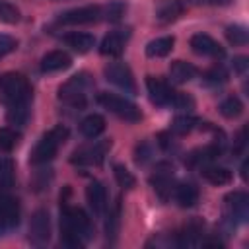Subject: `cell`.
<instances>
[{
	"label": "cell",
	"instance_id": "obj_1",
	"mask_svg": "<svg viewBox=\"0 0 249 249\" xmlns=\"http://www.w3.org/2000/svg\"><path fill=\"white\" fill-rule=\"evenodd\" d=\"M93 237L91 220L82 208L70 206L66 198L60 196V239L66 247L80 249Z\"/></svg>",
	"mask_w": 249,
	"mask_h": 249
},
{
	"label": "cell",
	"instance_id": "obj_2",
	"mask_svg": "<svg viewBox=\"0 0 249 249\" xmlns=\"http://www.w3.org/2000/svg\"><path fill=\"white\" fill-rule=\"evenodd\" d=\"M31 97H33V89L23 74L6 72L0 76V99L6 107L29 105Z\"/></svg>",
	"mask_w": 249,
	"mask_h": 249
},
{
	"label": "cell",
	"instance_id": "obj_3",
	"mask_svg": "<svg viewBox=\"0 0 249 249\" xmlns=\"http://www.w3.org/2000/svg\"><path fill=\"white\" fill-rule=\"evenodd\" d=\"M66 138H68V128H66L64 124L53 126L49 132H45V134L39 138V142H37L35 148L31 150L29 161L35 163V165H41V163L51 161V160L56 156L58 148L66 142Z\"/></svg>",
	"mask_w": 249,
	"mask_h": 249
},
{
	"label": "cell",
	"instance_id": "obj_4",
	"mask_svg": "<svg viewBox=\"0 0 249 249\" xmlns=\"http://www.w3.org/2000/svg\"><path fill=\"white\" fill-rule=\"evenodd\" d=\"M91 86V80L86 72H80L76 76H72L70 80H66L60 88H58V99L74 109H84L86 105V97H88V88Z\"/></svg>",
	"mask_w": 249,
	"mask_h": 249
},
{
	"label": "cell",
	"instance_id": "obj_5",
	"mask_svg": "<svg viewBox=\"0 0 249 249\" xmlns=\"http://www.w3.org/2000/svg\"><path fill=\"white\" fill-rule=\"evenodd\" d=\"M97 103H99L103 109H107L109 113H113V115H117L119 119H123V121L136 123V121L142 119L140 109H138L132 101H128V99H124V97H121V95H117V93L101 91V93L97 95Z\"/></svg>",
	"mask_w": 249,
	"mask_h": 249
},
{
	"label": "cell",
	"instance_id": "obj_6",
	"mask_svg": "<svg viewBox=\"0 0 249 249\" xmlns=\"http://www.w3.org/2000/svg\"><path fill=\"white\" fill-rule=\"evenodd\" d=\"M224 206H226V220L231 224V228H235L237 224L247 222V218H249V196H247V193L233 191V193L226 195Z\"/></svg>",
	"mask_w": 249,
	"mask_h": 249
},
{
	"label": "cell",
	"instance_id": "obj_7",
	"mask_svg": "<svg viewBox=\"0 0 249 249\" xmlns=\"http://www.w3.org/2000/svg\"><path fill=\"white\" fill-rule=\"evenodd\" d=\"M103 74H105V80L113 86H117L119 89H123L124 93H130V95H136V82H134V76L130 72V68L123 62H109L105 68H103Z\"/></svg>",
	"mask_w": 249,
	"mask_h": 249
},
{
	"label": "cell",
	"instance_id": "obj_8",
	"mask_svg": "<svg viewBox=\"0 0 249 249\" xmlns=\"http://www.w3.org/2000/svg\"><path fill=\"white\" fill-rule=\"evenodd\" d=\"M111 148V142L109 140H99L95 144H89V146H84L80 150H76L70 158L72 163H78V165H99L107 152Z\"/></svg>",
	"mask_w": 249,
	"mask_h": 249
},
{
	"label": "cell",
	"instance_id": "obj_9",
	"mask_svg": "<svg viewBox=\"0 0 249 249\" xmlns=\"http://www.w3.org/2000/svg\"><path fill=\"white\" fill-rule=\"evenodd\" d=\"M101 18V6H82V8H74L68 10L64 14L58 16V23L64 25H84V23H93Z\"/></svg>",
	"mask_w": 249,
	"mask_h": 249
},
{
	"label": "cell",
	"instance_id": "obj_10",
	"mask_svg": "<svg viewBox=\"0 0 249 249\" xmlns=\"http://www.w3.org/2000/svg\"><path fill=\"white\" fill-rule=\"evenodd\" d=\"M146 88H148V93H150V101L160 105V107H169L173 105V99H175V93L171 89V86L161 80V78H156V76H148L146 78Z\"/></svg>",
	"mask_w": 249,
	"mask_h": 249
},
{
	"label": "cell",
	"instance_id": "obj_11",
	"mask_svg": "<svg viewBox=\"0 0 249 249\" xmlns=\"http://www.w3.org/2000/svg\"><path fill=\"white\" fill-rule=\"evenodd\" d=\"M150 183H152L154 191L160 195V198L161 200H167L169 195H171V191L175 189L173 187V167L169 163H165V161L158 163L156 169H154V173H152V177H150Z\"/></svg>",
	"mask_w": 249,
	"mask_h": 249
},
{
	"label": "cell",
	"instance_id": "obj_12",
	"mask_svg": "<svg viewBox=\"0 0 249 249\" xmlns=\"http://www.w3.org/2000/svg\"><path fill=\"white\" fill-rule=\"evenodd\" d=\"M29 239L35 245H45L51 239V218L47 210H35L29 222Z\"/></svg>",
	"mask_w": 249,
	"mask_h": 249
},
{
	"label": "cell",
	"instance_id": "obj_13",
	"mask_svg": "<svg viewBox=\"0 0 249 249\" xmlns=\"http://www.w3.org/2000/svg\"><path fill=\"white\" fill-rule=\"evenodd\" d=\"M130 37V29H115V31H109L101 45H99V53L101 54H109V56H119L123 51H124V45Z\"/></svg>",
	"mask_w": 249,
	"mask_h": 249
},
{
	"label": "cell",
	"instance_id": "obj_14",
	"mask_svg": "<svg viewBox=\"0 0 249 249\" xmlns=\"http://www.w3.org/2000/svg\"><path fill=\"white\" fill-rule=\"evenodd\" d=\"M191 49L196 53V54H202V56H210V58H224V47L214 41L210 35H204V33H196L191 37Z\"/></svg>",
	"mask_w": 249,
	"mask_h": 249
},
{
	"label": "cell",
	"instance_id": "obj_15",
	"mask_svg": "<svg viewBox=\"0 0 249 249\" xmlns=\"http://www.w3.org/2000/svg\"><path fill=\"white\" fill-rule=\"evenodd\" d=\"M19 222V204L8 195H0V230H12Z\"/></svg>",
	"mask_w": 249,
	"mask_h": 249
},
{
	"label": "cell",
	"instance_id": "obj_16",
	"mask_svg": "<svg viewBox=\"0 0 249 249\" xmlns=\"http://www.w3.org/2000/svg\"><path fill=\"white\" fill-rule=\"evenodd\" d=\"M185 10H187L185 0H160L156 4V19L160 23H169L175 21Z\"/></svg>",
	"mask_w": 249,
	"mask_h": 249
},
{
	"label": "cell",
	"instance_id": "obj_17",
	"mask_svg": "<svg viewBox=\"0 0 249 249\" xmlns=\"http://www.w3.org/2000/svg\"><path fill=\"white\" fill-rule=\"evenodd\" d=\"M88 204L93 212V216H101L107 210V191L99 181H91L86 189Z\"/></svg>",
	"mask_w": 249,
	"mask_h": 249
},
{
	"label": "cell",
	"instance_id": "obj_18",
	"mask_svg": "<svg viewBox=\"0 0 249 249\" xmlns=\"http://www.w3.org/2000/svg\"><path fill=\"white\" fill-rule=\"evenodd\" d=\"M70 64H72V58H70V54L64 53V51H51V53H47V54L41 58V70H43L45 74L66 70Z\"/></svg>",
	"mask_w": 249,
	"mask_h": 249
},
{
	"label": "cell",
	"instance_id": "obj_19",
	"mask_svg": "<svg viewBox=\"0 0 249 249\" xmlns=\"http://www.w3.org/2000/svg\"><path fill=\"white\" fill-rule=\"evenodd\" d=\"M220 152H222V142H220V144L214 142V144H208V146H204V148H198V150L191 152V154L187 156L185 163L191 165V167H202V165H206L208 161H212L214 158H218Z\"/></svg>",
	"mask_w": 249,
	"mask_h": 249
},
{
	"label": "cell",
	"instance_id": "obj_20",
	"mask_svg": "<svg viewBox=\"0 0 249 249\" xmlns=\"http://www.w3.org/2000/svg\"><path fill=\"white\" fill-rule=\"evenodd\" d=\"M196 76V68L191 64V62H185V60H175L171 62L169 66V78L173 84H185L189 80H193Z\"/></svg>",
	"mask_w": 249,
	"mask_h": 249
},
{
	"label": "cell",
	"instance_id": "obj_21",
	"mask_svg": "<svg viewBox=\"0 0 249 249\" xmlns=\"http://www.w3.org/2000/svg\"><path fill=\"white\" fill-rule=\"evenodd\" d=\"M173 195H175V200L181 208H191L196 204L198 200V189L193 185V183H181L173 189Z\"/></svg>",
	"mask_w": 249,
	"mask_h": 249
},
{
	"label": "cell",
	"instance_id": "obj_22",
	"mask_svg": "<svg viewBox=\"0 0 249 249\" xmlns=\"http://www.w3.org/2000/svg\"><path fill=\"white\" fill-rule=\"evenodd\" d=\"M200 175L212 185H228L231 181V171L228 167H220V165H202Z\"/></svg>",
	"mask_w": 249,
	"mask_h": 249
},
{
	"label": "cell",
	"instance_id": "obj_23",
	"mask_svg": "<svg viewBox=\"0 0 249 249\" xmlns=\"http://www.w3.org/2000/svg\"><path fill=\"white\" fill-rule=\"evenodd\" d=\"M173 43H175V39H173L171 35H163V37L152 39V41L146 45V54H148L150 58L165 56V54H169V53H171Z\"/></svg>",
	"mask_w": 249,
	"mask_h": 249
},
{
	"label": "cell",
	"instance_id": "obj_24",
	"mask_svg": "<svg viewBox=\"0 0 249 249\" xmlns=\"http://www.w3.org/2000/svg\"><path fill=\"white\" fill-rule=\"evenodd\" d=\"M64 43L68 45V47H72L76 53H88V51H91L93 49V45H95V39H93V35H89V33H68V35H64Z\"/></svg>",
	"mask_w": 249,
	"mask_h": 249
},
{
	"label": "cell",
	"instance_id": "obj_25",
	"mask_svg": "<svg viewBox=\"0 0 249 249\" xmlns=\"http://www.w3.org/2000/svg\"><path fill=\"white\" fill-rule=\"evenodd\" d=\"M105 130V119L101 115H88L82 123H80V132L86 138H95Z\"/></svg>",
	"mask_w": 249,
	"mask_h": 249
},
{
	"label": "cell",
	"instance_id": "obj_26",
	"mask_svg": "<svg viewBox=\"0 0 249 249\" xmlns=\"http://www.w3.org/2000/svg\"><path fill=\"white\" fill-rule=\"evenodd\" d=\"M218 111H220V115L226 117V119H235V117H239V115L243 113V103H241L239 97L230 95V97H226V99L218 105Z\"/></svg>",
	"mask_w": 249,
	"mask_h": 249
},
{
	"label": "cell",
	"instance_id": "obj_27",
	"mask_svg": "<svg viewBox=\"0 0 249 249\" xmlns=\"http://www.w3.org/2000/svg\"><path fill=\"white\" fill-rule=\"evenodd\" d=\"M16 181V171H14V161L10 158H0V191H8L14 187Z\"/></svg>",
	"mask_w": 249,
	"mask_h": 249
},
{
	"label": "cell",
	"instance_id": "obj_28",
	"mask_svg": "<svg viewBox=\"0 0 249 249\" xmlns=\"http://www.w3.org/2000/svg\"><path fill=\"white\" fill-rule=\"evenodd\" d=\"M21 140V134L10 126L0 128V152H12Z\"/></svg>",
	"mask_w": 249,
	"mask_h": 249
},
{
	"label": "cell",
	"instance_id": "obj_29",
	"mask_svg": "<svg viewBox=\"0 0 249 249\" xmlns=\"http://www.w3.org/2000/svg\"><path fill=\"white\" fill-rule=\"evenodd\" d=\"M126 12V4L121 2V0H111L107 6L101 8V16L109 21H119Z\"/></svg>",
	"mask_w": 249,
	"mask_h": 249
},
{
	"label": "cell",
	"instance_id": "obj_30",
	"mask_svg": "<svg viewBox=\"0 0 249 249\" xmlns=\"http://www.w3.org/2000/svg\"><path fill=\"white\" fill-rule=\"evenodd\" d=\"M196 124H198V119H195V117H191V115H179V117L173 119L171 130H173L175 134H187V132H191Z\"/></svg>",
	"mask_w": 249,
	"mask_h": 249
},
{
	"label": "cell",
	"instance_id": "obj_31",
	"mask_svg": "<svg viewBox=\"0 0 249 249\" xmlns=\"http://www.w3.org/2000/svg\"><path fill=\"white\" fill-rule=\"evenodd\" d=\"M226 37H228V41L231 45H237V47H243L249 41V33H247V29L243 25H230L226 29Z\"/></svg>",
	"mask_w": 249,
	"mask_h": 249
},
{
	"label": "cell",
	"instance_id": "obj_32",
	"mask_svg": "<svg viewBox=\"0 0 249 249\" xmlns=\"http://www.w3.org/2000/svg\"><path fill=\"white\" fill-rule=\"evenodd\" d=\"M6 117L12 124H25V121L29 119V105H12L8 107Z\"/></svg>",
	"mask_w": 249,
	"mask_h": 249
},
{
	"label": "cell",
	"instance_id": "obj_33",
	"mask_svg": "<svg viewBox=\"0 0 249 249\" xmlns=\"http://www.w3.org/2000/svg\"><path fill=\"white\" fill-rule=\"evenodd\" d=\"M113 173H115V179H117V183L123 187V189H132L134 187V183H136V179H134V175L124 167V165H121V163H117V165H113Z\"/></svg>",
	"mask_w": 249,
	"mask_h": 249
},
{
	"label": "cell",
	"instance_id": "obj_34",
	"mask_svg": "<svg viewBox=\"0 0 249 249\" xmlns=\"http://www.w3.org/2000/svg\"><path fill=\"white\" fill-rule=\"evenodd\" d=\"M0 21H4V23L19 21V10L8 0H0Z\"/></svg>",
	"mask_w": 249,
	"mask_h": 249
},
{
	"label": "cell",
	"instance_id": "obj_35",
	"mask_svg": "<svg viewBox=\"0 0 249 249\" xmlns=\"http://www.w3.org/2000/svg\"><path fill=\"white\" fill-rule=\"evenodd\" d=\"M121 200H117V204L113 206V210H109L107 214V224H105V231H107V239L117 235V228H119V216H121Z\"/></svg>",
	"mask_w": 249,
	"mask_h": 249
},
{
	"label": "cell",
	"instance_id": "obj_36",
	"mask_svg": "<svg viewBox=\"0 0 249 249\" xmlns=\"http://www.w3.org/2000/svg\"><path fill=\"white\" fill-rule=\"evenodd\" d=\"M152 160V146L148 144V142H140L138 146H136V150H134V161L138 163V165H144L146 161H150Z\"/></svg>",
	"mask_w": 249,
	"mask_h": 249
},
{
	"label": "cell",
	"instance_id": "obj_37",
	"mask_svg": "<svg viewBox=\"0 0 249 249\" xmlns=\"http://www.w3.org/2000/svg\"><path fill=\"white\" fill-rule=\"evenodd\" d=\"M16 47H18V41L14 37H10L6 33H0V58L10 54L12 51H16Z\"/></svg>",
	"mask_w": 249,
	"mask_h": 249
},
{
	"label": "cell",
	"instance_id": "obj_38",
	"mask_svg": "<svg viewBox=\"0 0 249 249\" xmlns=\"http://www.w3.org/2000/svg\"><path fill=\"white\" fill-rule=\"evenodd\" d=\"M204 78H206V82H210V84H224V82L228 80V72H226L222 66H216V68L208 70Z\"/></svg>",
	"mask_w": 249,
	"mask_h": 249
},
{
	"label": "cell",
	"instance_id": "obj_39",
	"mask_svg": "<svg viewBox=\"0 0 249 249\" xmlns=\"http://www.w3.org/2000/svg\"><path fill=\"white\" fill-rule=\"evenodd\" d=\"M247 146V126H241V130L237 132L235 140H233V154L239 156Z\"/></svg>",
	"mask_w": 249,
	"mask_h": 249
},
{
	"label": "cell",
	"instance_id": "obj_40",
	"mask_svg": "<svg viewBox=\"0 0 249 249\" xmlns=\"http://www.w3.org/2000/svg\"><path fill=\"white\" fill-rule=\"evenodd\" d=\"M173 107H177V109H193L195 107V101H193V97H189L187 93H175V99H173Z\"/></svg>",
	"mask_w": 249,
	"mask_h": 249
},
{
	"label": "cell",
	"instance_id": "obj_41",
	"mask_svg": "<svg viewBox=\"0 0 249 249\" xmlns=\"http://www.w3.org/2000/svg\"><path fill=\"white\" fill-rule=\"evenodd\" d=\"M231 68H233V72H237V74H245L247 68H249V58H247V56H235V58L231 60Z\"/></svg>",
	"mask_w": 249,
	"mask_h": 249
},
{
	"label": "cell",
	"instance_id": "obj_42",
	"mask_svg": "<svg viewBox=\"0 0 249 249\" xmlns=\"http://www.w3.org/2000/svg\"><path fill=\"white\" fill-rule=\"evenodd\" d=\"M191 4H196V6H228V4H231V0H191Z\"/></svg>",
	"mask_w": 249,
	"mask_h": 249
},
{
	"label": "cell",
	"instance_id": "obj_43",
	"mask_svg": "<svg viewBox=\"0 0 249 249\" xmlns=\"http://www.w3.org/2000/svg\"><path fill=\"white\" fill-rule=\"evenodd\" d=\"M158 144L163 148V150H169L171 148V136L167 132H160L158 134Z\"/></svg>",
	"mask_w": 249,
	"mask_h": 249
},
{
	"label": "cell",
	"instance_id": "obj_44",
	"mask_svg": "<svg viewBox=\"0 0 249 249\" xmlns=\"http://www.w3.org/2000/svg\"><path fill=\"white\" fill-rule=\"evenodd\" d=\"M241 179L247 181V161H243V165H241Z\"/></svg>",
	"mask_w": 249,
	"mask_h": 249
}]
</instances>
